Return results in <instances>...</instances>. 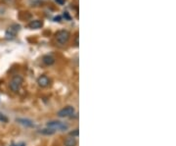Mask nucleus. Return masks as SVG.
Instances as JSON below:
<instances>
[{"label":"nucleus","mask_w":176,"mask_h":146,"mask_svg":"<svg viewBox=\"0 0 176 146\" xmlns=\"http://www.w3.org/2000/svg\"><path fill=\"white\" fill-rule=\"evenodd\" d=\"M42 62L46 66H52L55 63V59L51 55H45L42 58Z\"/></svg>","instance_id":"nucleus-9"},{"label":"nucleus","mask_w":176,"mask_h":146,"mask_svg":"<svg viewBox=\"0 0 176 146\" xmlns=\"http://www.w3.org/2000/svg\"><path fill=\"white\" fill-rule=\"evenodd\" d=\"M70 135L74 136V137H77L78 136V129H74V131H72L70 132Z\"/></svg>","instance_id":"nucleus-13"},{"label":"nucleus","mask_w":176,"mask_h":146,"mask_svg":"<svg viewBox=\"0 0 176 146\" xmlns=\"http://www.w3.org/2000/svg\"><path fill=\"white\" fill-rule=\"evenodd\" d=\"M54 20H55V22H60V20H61V16H58V17H56Z\"/></svg>","instance_id":"nucleus-17"},{"label":"nucleus","mask_w":176,"mask_h":146,"mask_svg":"<svg viewBox=\"0 0 176 146\" xmlns=\"http://www.w3.org/2000/svg\"><path fill=\"white\" fill-rule=\"evenodd\" d=\"M3 2H5L6 4H13L14 2H15V0H3Z\"/></svg>","instance_id":"nucleus-14"},{"label":"nucleus","mask_w":176,"mask_h":146,"mask_svg":"<svg viewBox=\"0 0 176 146\" xmlns=\"http://www.w3.org/2000/svg\"><path fill=\"white\" fill-rule=\"evenodd\" d=\"M20 28H21V27L19 26V25H17V24L12 25V26H11L10 28L7 29L6 33H5V38H6V39H8V40L14 39V38H15V36H16V33H17L18 31H20Z\"/></svg>","instance_id":"nucleus-4"},{"label":"nucleus","mask_w":176,"mask_h":146,"mask_svg":"<svg viewBox=\"0 0 176 146\" xmlns=\"http://www.w3.org/2000/svg\"><path fill=\"white\" fill-rule=\"evenodd\" d=\"M42 134H46V135H51V134H54L55 131L51 129H42V131H40Z\"/></svg>","instance_id":"nucleus-11"},{"label":"nucleus","mask_w":176,"mask_h":146,"mask_svg":"<svg viewBox=\"0 0 176 146\" xmlns=\"http://www.w3.org/2000/svg\"><path fill=\"white\" fill-rule=\"evenodd\" d=\"M16 121H17V122L19 123V124L25 125V127H34L33 123L31 122V120H27V119H17Z\"/></svg>","instance_id":"nucleus-8"},{"label":"nucleus","mask_w":176,"mask_h":146,"mask_svg":"<svg viewBox=\"0 0 176 146\" xmlns=\"http://www.w3.org/2000/svg\"><path fill=\"white\" fill-rule=\"evenodd\" d=\"M8 121H9L8 118H7L3 113H1V112H0V122H2V123H8Z\"/></svg>","instance_id":"nucleus-12"},{"label":"nucleus","mask_w":176,"mask_h":146,"mask_svg":"<svg viewBox=\"0 0 176 146\" xmlns=\"http://www.w3.org/2000/svg\"><path fill=\"white\" fill-rule=\"evenodd\" d=\"M37 83H38V85L41 86V87H47L50 83V79L47 76L42 75V76H40L37 79Z\"/></svg>","instance_id":"nucleus-6"},{"label":"nucleus","mask_w":176,"mask_h":146,"mask_svg":"<svg viewBox=\"0 0 176 146\" xmlns=\"http://www.w3.org/2000/svg\"><path fill=\"white\" fill-rule=\"evenodd\" d=\"M55 1H56L57 3L60 4V5H63V4L65 3V0H55Z\"/></svg>","instance_id":"nucleus-15"},{"label":"nucleus","mask_w":176,"mask_h":146,"mask_svg":"<svg viewBox=\"0 0 176 146\" xmlns=\"http://www.w3.org/2000/svg\"><path fill=\"white\" fill-rule=\"evenodd\" d=\"M74 114V108L72 106H67L65 108L61 109L60 111L58 112V116L60 118H67V117H70L72 115Z\"/></svg>","instance_id":"nucleus-5"},{"label":"nucleus","mask_w":176,"mask_h":146,"mask_svg":"<svg viewBox=\"0 0 176 146\" xmlns=\"http://www.w3.org/2000/svg\"><path fill=\"white\" fill-rule=\"evenodd\" d=\"M55 37H56V41L59 44L65 45L68 41V39H70V33L68 31H66V29H61V31H57L56 35H55Z\"/></svg>","instance_id":"nucleus-1"},{"label":"nucleus","mask_w":176,"mask_h":146,"mask_svg":"<svg viewBox=\"0 0 176 146\" xmlns=\"http://www.w3.org/2000/svg\"><path fill=\"white\" fill-rule=\"evenodd\" d=\"M47 127L51 129L53 131H67L68 129V125L67 124L60 121H51L47 123Z\"/></svg>","instance_id":"nucleus-2"},{"label":"nucleus","mask_w":176,"mask_h":146,"mask_svg":"<svg viewBox=\"0 0 176 146\" xmlns=\"http://www.w3.org/2000/svg\"><path fill=\"white\" fill-rule=\"evenodd\" d=\"M27 27L31 29H38L43 27V22L40 21V20H34V21H31L29 23Z\"/></svg>","instance_id":"nucleus-7"},{"label":"nucleus","mask_w":176,"mask_h":146,"mask_svg":"<svg viewBox=\"0 0 176 146\" xmlns=\"http://www.w3.org/2000/svg\"><path fill=\"white\" fill-rule=\"evenodd\" d=\"M64 143H65V146H76L77 141L74 136H70V137H67L65 139Z\"/></svg>","instance_id":"nucleus-10"},{"label":"nucleus","mask_w":176,"mask_h":146,"mask_svg":"<svg viewBox=\"0 0 176 146\" xmlns=\"http://www.w3.org/2000/svg\"><path fill=\"white\" fill-rule=\"evenodd\" d=\"M23 81H24V79L21 76H15L9 83V87L13 92H18L22 86Z\"/></svg>","instance_id":"nucleus-3"},{"label":"nucleus","mask_w":176,"mask_h":146,"mask_svg":"<svg viewBox=\"0 0 176 146\" xmlns=\"http://www.w3.org/2000/svg\"><path fill=\"white\" fill-rule=\"evenodd\" d=\"M75 46H78V36L77 35L75 37Z\"/></svg>","instance_id":"nucleus-16"}]
</instances>
